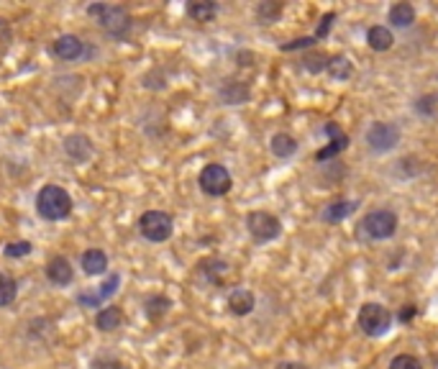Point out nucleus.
Instances as JSON below:
<instances>
[{"mask_svg": "<svg viewBox=\"0 0 438 369\" xmlns=\"http://www.w3.org/2000/svg\"><path fill=\"white\" fill-rule=\"evenodd\" d=\"M357 326L359 331L369 339H379L390 331L392 326V313L384 308L382 302H364L362 308H359V316H357Z\"/></svg>", "mask_w": 438, "mask_h": 369, "instance_id": "obj_4", "label": "nucleus"}, {"mask_svg": "<svg viewBox=\"0 0 438 369\" xmlns=\"http://www.w3.org/2000/svg\"><path fill=\"white\" fill-rule=\"evenodd\" d=\"M367 44H369V49H374V52H387V49H392V44H395V36H392V31L387 26H371L369 31H367Z\"/></svg>", "mask_w": 438, "mask_h": 369, "instance_id": "obj_15", "label": "nucleus"}, {"mask_svg": "<svg viewBox=\"0 0 438 369\" xmlns=\"http://www.w3.org/2000/svg\"><path fill=\"white\" fill-rule=\"evenodd\" d=\"M254 305L256 300L249 290H234L229 295V308L234 316H249L251 310H254Z\"/></svg>", "mask_w": 438, "mask_h": 369, "instance_id": "obj_13", "label": "nucleus"}, {"mask_svg": "<svg viewBox=\"0 0 438 369\" xmlns=\"http://www.w3.org/2000/svg\"><path fill=\"white\" fill-rule=\"evenodd\" d=\"M216 13H218V6L216 3H210V0H200V3H190L188 6V16L192 21H200V23L213 21Z\"/></svg>", "mask_w": 438, "mask_h": 369, "instance_id": "obj_19", "label": "nucleus"}, {"mask_svg": "<svg viewBox=\"0 0 438 369\" xmlns=\"http://www.w3.org/2000/svg\"><path fill=\"white\" fill-rule=\"evenodd\" d=\"M121 323H123V310L115 308V305H108V308L98 310V316H95V326H98V331H105V334L115 331Z\"/></svg>", "mask_w": 438, "mask_h": 369, "instance_id": "obj_14", "label": "nucleus"}, {"mask_svg": "<svg viewBox=\"0 0 438 369\" xmlns=\"http://www.w3.org/2000/svg\"><path fill=\"white\" fill-rule=\"evenodd\" d=\"M52 52L59 57L62 62H77L85 54V44H82L77 36L72 34H64L59 36V39L54 41V47H52Z\"/></svg>", "mask_w": 438, "mask_h": 369, "instance_id": "obj_10", "label": "nucleus"}, {"mask_svg": "<svg viewBox=\"0 0 438 369\" xmlns=\"http://www.w3.org/2000/svg\"><path fill=\"white\" fill-rule=\"evenodd\" d=\"M346 141H349L346 136H341V139H333V141H330V147H325V149H321V152H318L316 159H318V161H325V159H330L333 154H338V152H344V149H346Z\"/></svg>", "mask_w": 438, "mask_h": 369, "instance_id": "obj_27", "label": "nucleus"}, {"mask_svg": "<svg viewBox=\"0 0 438 369\" xmlns=\"http://www.w3.org/2000/svg\"><path fill=\"white\" fill-rule=\"evenodd\" d=\"M354 208H357V205L349 200L333 203V205H328V210H325V221H344L346 215L354 213Z\"/></svg>", "mask_w": 438, "mask_h": 369, "instance_id": "obj_25", "label": "nucleus"}, {"mask_svg": "<svg viewBox=\"0 0 438 369\" xmlns=\"http://www.w3.org/2000/svg\"><path fill=\"white\" fill-rule=\"evenodd\" d=\"M90 369H123V367L118 359H113V356H98V359H93Z\"/></svg>", "mask_w": 438, "mask_h": 369, "instance_id": "obj_30", "label": "nucleus"}, {"mask_svg": "<svg viewBox=\"0 0 438 369\" xmlns=\"http://www.w3.org/2000/svg\"><path fill=\"white\" fill-rule=\"evenodd\" d=\"M390 369H423V367H420V362L413 354H398L390 362Z\"/></svg>", "mask_w": 438, "mask_h": 369, "instance_id": "obj_28", "label": "nucleus"}, {"mask_svg": "<svg viewBox=\"0 0 438 369\" xmlns=\"http://www.w3.org/2000/svg\"><path fill=\"white\" fill-rule=\"evenodd\" d=\"M47 277L54 282V285L64 288V285H69V282L74 280V272H72V267H69V262L64 259V256H54V259L47 264Z\"/></svg>", "mask_w": 438, "mask_h": 369, "instance_id": "obj_12", "label": "nucleus"}, {"mask_svg": "<svg viewBox=\"0 0 438 369\" xmlns=\"http://www.w3.org/2000/svg\"><path fill=\"white\" fill-rule=\"evenodd\" d=\"M26 254H31V244L28 242H16L6 246V256H11V259H18V256H26Z\"/></svg>", "mask_w": 438, "mask_h": 369, "instance_id": "obj_29", "label": "nucleus"}, {"mask_svg": "<svg viewBox=\"0 0 438 369\" xmlns=\"http://www.w3.org/2000/svg\"><path fill=\"white\" fill-rule=\"evenodd\" d=\"M330 21H333V13H328V16H325V18H323V23H321V28H318V39H321V36H325V34H328Z\"/></svg>", "mask_w": 438, "mask_h": 369, "instance_id": "obj_34", "label": "nucleus"}, {"mask_svg": "<svg viewBox=\"0 0 438 369\" xmlns=\"http://www.w3.org/2000/svg\"><path fill=\"white\" fill-rule=\"evenodd\" d=\"M82 269H85L88 275H103V272L108 269V256H105V251H100V249H88V251L82 254Z\"/></svg>", "mask_w": 438, "mask_h": 369, "instance_id": "obj_16", "label": "nucleus"}, {"mask_svg": "<svg viewBox=\"0 0 438 369\" xmlns=\"http://www.w3.org/2000/svg\"><path fill=\"white\" fill-rule=\"evenodd\" d=\"M390 23L395 28H410L415 23V8L410 3H395L390 8Z\"/></svg>", "mask_w": 438, "mask_h": 369, "instance_id": "obj_17", "label": "nucleus"}, {"mask_svg": "<svg viewBox=\"0 0 438 369\" xmlns=\"http://www.w3.org/2000/svg\"><path fill=\"white\" fill-rule=\"evenodd\" d=\"M16 295H18V282L0 272V308L11 305L16 300Z\"/></svg>", "mask_w": 438, "mask_h": 369, "instance_id": "obj_22", "label": "nucleus"}, {"mask_svg": "<svg viewBox=\"0 0 438 369\" xmlns=\"http://www.w3.org/2000/svg\"><path fill=\"white\" fill-rule=\"evenodd\" d=\"M282 13V3H275V0H267V3H259L256 6V18L259 23H272V21L279 18Z\"/></svg>", "mask_w": 438, "mask_h": 369, "instance_id": "obj_24", "label": "nucleus"}, {"mask_svg": "<svg viewBox=\"0 0 438 369\" xmlns=\"http://www.w3.org/2000/svg\"><path fill=\"white\" fill-rule=\"evenodd\" d=\"M169 308H172V300L164 295H151V297H146V302H144V310H146V316L151 318V321L164 318Z\"/></svg>", "mask_w": 438, "mask_h": 369, "instance_id": "obj_21", "label": "nucleus"}, {"mask_svg": "<svg viewBox=\"0 0 438 369\" xmlns=\"http://www.w3.org/2000/svg\"><path fill=\"white\" fill-rule=\"evenodd\" d=\"M395 231H398V215L387 208H379V210H369L359 221L357 234L362 239H369V242H384V239H392Z\"/></svg>", "mask_w": 438, "mask_h": 369, "instance_id": "obj_3", "label": "nucleus"}, {"mask_svg": "<svg viewBox=\"0 0 438 369\" xmlns=\"http://www.w3.org/2000/svg\"><path fill=\"white\" fill-rule=\"evenodd\" d=\"M246 229H249V234L254 236L256 242H275L277 236L282 234V223H279V218L272 213H267V210H254V213H249V218H246Z\"/></svg>", "mask_w": 438, "mask_h": 369, "instance_id": "obj_7", "label": "nucleus"}, {"mask_svg": "<svg viewBox=\"0 0 438 369\" xmlns=\"http://www.w3.org/2000/svg\"><path fill=\"white\" fill-rule=\"evenodd\" d=\"M118 285H121V275H110L108 282H103L95 293H82L77 300H80V305H88V308H100L103 300H108L110 295H115Z\"/></svg>", "mask_w": 438, "mask_h": 369, "instance_id": "obj_9", "label": "nucleus"}, {"mask_svg": "<svg viewBox=\"0 0 438 369\" xmlns=\"http://www.w3.org/2000/svg\"><path fill=\"white\" fill-rule=\"evenodd\" d=\"M64 152H67L74 161H88L90 157H93V144H90L88 136L72 134L64 139Z\"/></svg>", "mask_w": 438, "mask_h": 369, "instance_id": "obj_11", "label": "nucleus"}, {"mask_svg": "<svg viewBox=\"0 0 438 369\" xmlns=\"http://www.w3.org/2000/svg\"><path fill=\"white\" fill-rule=\"evenodd\" d=\"M36 210L47 221H62V218H67L72 213V198L59 185H47L36 195Z\"/></svg>", "mask_w": 438, "mask_h": 369, "instance_id": "obj_2", "label": "nucleus"}, {"mask_svg": "<svg viewBox=\"0 0 438 369\" xmlns=\"http://www.w3.org/2000/svg\"><path fill=\"white\" fill-rule=\"evenodd\" d=\"M418 110H423V113H433V110H436V103H433L431 95L423 98V101H418Z\"/></svg>", "mask_w": 438, "mask_h": 369, "instance_id": "obj_32", "label": "nucleus"}, {"mask_svg": "<svg viewBox=\"0 0 438 369\" xmlns=\"http://www.w3.org/2000/svg\"><path fill=\"white\" fill-rule=\"evenodd\" d=\"M221 98H223V103H229V106H238V103L249 101V88H246L243 82H229L226 88H221Z\"/></svg>", "mask_w": 438, "mask_h": 369, "instance_id": "obj_20", "label": "nucleus"}, {"mask_svg": "<svg viewBox=\"0 0 438 369\" xmlns=\"http://www.w3.org/2000/svg\"><path fill=\"white\" fill-rule=\"evenodd\" d=\"M88 13L98 21V26H100L105 34L115 36V39H123V36L131 31V13H128L123 6H110V3H90Z\"/></svg>", "mask_w": 438, "mask_h": 369, "instance_id": "obj_1", "label": "nucleus"}, {"mask_svg": "<svg viewBox=\"0 0 438 369\" xmlns=\"http://www.w3.org/2000/svg\"><path fill=\"white\" fill-rule=\"evenodd\" d=\"M272 154L279 157V159H287L297 152V141L290 134H275L272 136Z\"/></svg>", "mask_w": 438, "mask_h": 369, "instance_id": "obj_18", "label": "nucleus"}, {"mask_svg": "<svg viewBox=\"0 0 438 369\" xmlns=\"http://www.w3.org/2000/svg\"><path fill=\"white\" fill-rule=\"evenodd\" d=\"M367 144L374 154H387L400 144V128L395 123H384L377 121L371 123L369 131H367Z\"/></svg>", "mask_w": 438, "mask_h": 369, "instance_id": "obj_6", "label": "nucleus"}, {"mask_svg": "<svg viewBox=\"0 0 438 369\" xmlns=\"http://www.w3.org/2000/svg\"><path fill=\"white\" fill-rule=\"evenodd\" d=\"M197 182H200L202 193L213 195V198L226 195L231 190V185H234V180H231V175H229V169L223 167V164H208V167L200 172Z\"/></svg>", "mask_w": 438, "mask_h": 369, "instance_id": "obj_8", "label": "nucleus"}, {"mask_svg": "<svg viewBox=\"0 0 438 369\" xmlns=\"http://www.w3.org/2000/svg\"><path fill=\"white\" fill-rule=\"evenodd\" d=\"M313 41H316V39H297L295 44H284L282 49H284V52H290V49H303V47H311Z\"/></svg>", "mask_w": 438, "mask_h": 369, "instance_id": "obj_33", "label": "nucleus"}, {"mask_svg": "<svg viewBox=\"0 0 438 369\" xmlns=\"http://www.w3.org/2000/svg\"><path fill=\"white\" fill-rule=\"evenodd\" d=\"M277 369H305V364H297V362H282V364H277Z\"/></svg>", "mask_w": 438, "mask_h": 369, "instance_id": "obj_35", "label": "nucleus"}, {"mask_svg": "<svg viewBox=\"0 0 438 369\" xmlns=\"http://www.w3.org/2000/svg\"><path fill=\"white\" fill-rule=\"evenodd\" d=\"M303 67L308 69V72H313V74L323 72V69H328V57H325L323 52L308 54V57L303 59Z\"/></svg>", "mask_w": 438, "mask_h": 369, "instance_id": "obj_26", "label": "nucleus"}, {"mask_svg": "<svg viewBox=\"0 0 438 369\" xmlns=\"http://www.w3.org/2000/svg\"><path fill=\"white\" fill-rule=\"evenodd\" d=\"M139 231H142L144 239L149 242H167L172 231H175V221H172V215L164 213V210H149L139 218Z\"/></svg>", "mask_w": 438, "mask_h": 369, "instance_id": "obj_5", "label": "nucleus"}, {"mask_svg": "<svg viewBox=\"0 0 438 369\" xmlns=\"http://www.w3.org/2000/svg\"><path fill=\"white\" fill-rule=\"evenodd\" d=\"M328 72L333 80H349L351 74H354V64L346 57H333L328 62Z\"/></svg>", "mask_w": 438, "mask_h": 369, "instance_id": "obj_23", "label": "nucleus"}, {"mask_svg": "<svg viewBox=\"0 0 438 369\" xmlns=\"http://www.w3.org/2000/svg\"><path fill=\"white\" fill-rule=\"evenodd\" d=\"M11 44V28H8L6 21H0V52Z\"/></svg>", "mask_w": 438, "mask_h": 369, "instance_id": "obj_31", "label": "nucleus"}]
</instances>
